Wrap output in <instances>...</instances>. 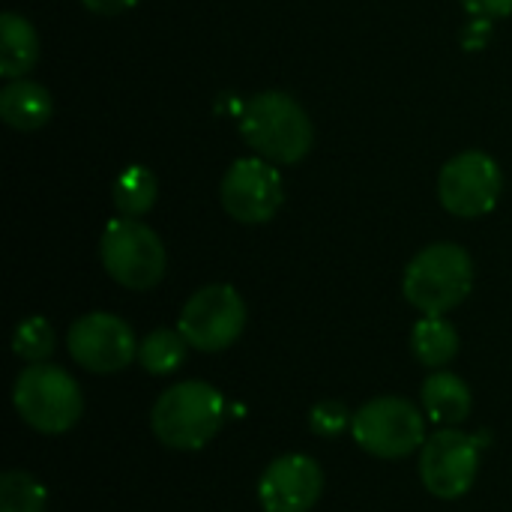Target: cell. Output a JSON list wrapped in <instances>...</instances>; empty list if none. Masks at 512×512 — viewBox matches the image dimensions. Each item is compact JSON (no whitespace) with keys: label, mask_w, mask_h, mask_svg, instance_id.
<instances>
[{"label":"cell","mask_w":512,"mask_h":512,"mask_svg":"<svg viewBox=\"0 0 512 512\" xmlns=\"http://www.w3.org/2000/svg\"><path fill=\"white\" fill-rule=\"evenodd\" d=\"M228 402L222 390L207 381L171 384L150 411V429L168 450H204L225 426Z\"/></svg>","instance_id":"cell-1"},{"label":"cell","mask_w":512,"mask_h":512,"mask_svg":"<svg viewBox=\"0 0 512 512\" xmlns=\"http://www.w3.org/2000/svg\"><path fill=\"white\" fill-rule=\"evenodd\" d=\"M240 135L261 159L273 165L303 162L315 141V129L306 108L282 90L255 93L243 105Z\"/></svg>","instance_id":"cell-2"},{"label":"cell","mask_w":512,"mask_h":512,"mask_svg":"<svg viewBox=\"0 0 512 512\" xmlns=\"http://www.w3.org/2000/svg\"><path fill=\"white\" fill-rule=\"evenodd\" d=\"M474 288V261L456 243H432L417 252L405 270V300L423 315H447L468 300Z\"/></svg>","instance_id":"cell-3"},{"label":"cell","mask_w":512,"mask_h":512,"mask_svg":"<svg viewBox=\"0 0 512 512\" xmlns=\"http://www.w3.org/2000/svg\"><path fill=\"white\" fill-rule=\"evenodd\" d=\"M15 414L39 435L69 432L84 411L78 381L54 363H30L12 384Z\"/></svg>","instance_id":"cell-4"},{"label":"cell","mask_w":512,"mask_h":512,"mask_svg":"<svg viewBox=\"0 0 512 512\" xmlns=\"http://www.w3.org/2000/svg\"><path fill=\"white\" fill-rule=\"evenodd\" d=\"M99 258L105 273L129 291L156 288L168 270V252L159 234L141 219L129 216H117L105 225L99 240Z\"/></svg>","instance_id":"cell-5"},{"label":"cell","mask_w":512,"mask_h":512,"mask_svg":"<svg viewBox=\"0 0 512 512\" xmlns=\"http://www.w3.org/2000/svg\"><path fill=\"white\" fill-rule=\"evenodd\" d=\"M351 435L375 459H405L426 444V417L402 396H375L351 420Z\"/></svg>","instance_id":"cell-6"},{"label":"cell","mask_w":512,"mask_h":512,"mask_svg":"<svg viewBox=\"0 0 512 512\" xmlns=\"http://www.w3.org/2000/svg\"><path fill=\"white\" fill-rule=\"evenodd\" d=\"M480 474V435L444 426L420 450V480L441 501L465 498Z\"/></svg>","instance_id":"cell-7"},{"label":"cell","mask_w":512,"mask_h":512,"mask_svg":"<svg viewBox=\"0 0 512 512\" xmlns=\"http://www.w3.org/2000/svg\"><path fill=\"white\" fill-rule=\"evenodd\" d=\"M246 327V303L231 285H204L195 291L183 309L177 330L186 336L189 348L216 354L231 348Z\"/></svg>","instance_id":"cell-8"},{"label":"cell","mask_w":512,"mask_h":512,"mask_svg":"<svg viewBox=\"0 0 512 512\" xmlns=\"http://www.w3.org/2000/svg\"><path fill=\"white\" fill-rule=\"evenodd\" d=\"M504 192V174L498 162L483 150H465L453 156L438 177V198L447 213L462 219H480L498 207Z\"/></svg>","instance_id":"cell-9"},{"label":"cell","mask_w":512,"mask_h":512,"mask_svg":"<svg viewBox=\"0 0 512 512\" xmlns=\"http://www.w3.org/2000/svg\"><path fill=\"white\" fill-rule=\"evenodd\" d=\"M138 345L141 342L132 327L111 312H87L66 333L69 357L93 375L123 372L132 360H138Z\"/></svg>","instance_id":"cell-10"},{"label":"cell","mask_w":512,"mask_h":512,"mask_svg":"<svg viewBox=\"0 0 512 512\" xmlns=\"http://www.w3.org/2000/svg\"><path fill=\"white\" fill-rule=\"evenodd\" d=\"M219 201L231 219L243 225H264L279 213L285 201L282 174L261 156L237 159L222 177Z\"/></svg>","instance_id":"cell-11"},{"label":"cell","mask_w":512,"mask_h":512,"mask_svg":"<svg viewBox=\"0 0 512 512\" xmlns=\"http://www.w3.org/2000/svg\"><path fill=\"white\" fill-rule=\"evenodd\" d=\"M324 495V471L312 456L288 453L267 465L258 480L264 512H309Z\"/></svg>","instance_id":"cell-12"},{"label":"cell","mask_w":512,"mask_h":512,"mask_svg":"<svg viewBox=\"0 0 512 512\" xmlns=\"http://www.w3.org/2000/svg\"><path fill=\"white\" fill-rule=\"evenodd\" d=\"M420 402H423L426 417L438 426H459L468 420V414L474 408L471 387L456 372H447V369H435L423 381Z\"/></svg>","instance_id":"cell-13"},{"label":"cell","mask_w":512,"mask_h":512,"mask_svg":"<svg viewBox=\"0 0 512 512\" xmlns=\"http://www.w3.org/2000/svg\"><path fill=\"white\" fill-rule=\"evenodd\" d=\"M0 117L18 132L42 129L51 120V93L27 78H12L0 90Z\"/></svg>","instance_id":"cell-14"},{"label":"cell","mask_w":512,"mask_h":512,"mask_svg":"<svg viewBox=\"0 0 512 512\" xmlns=\"http://www.w3.org/2000/svg\"><path fill=\"white\" fill-rule=\"evenodd\" d=\"M39 60V36L18 12L0 15V75L24 78Z\"/></svg>","instance_id":"cell-15"},{"label":"cell","mask_w":512,"mask_h":512,"mask_svg":"<svg viewBox=\"0 0 512 512\" xmlns=\"http://www.w3.org/2000/svg\"><path fill=\"white\" fill-rule=\"evenodd\" d=\"M411 351L426 369H444L459 354V333L444 315H423L411 330Z\"/></svg>","instance_id":"cell-16"},{"label":"cell","mask_w":512,"mask_h":512,"mask_svg":"<svg viewBox=\"0 0 512 512\" xmlns=\"http://www.w3.org/2000/svg\"><path fill=\"white\" fill-rule=\"evenodd\" d=\"M189 354V342L180 330H168V327H156L150 330L141 345H138V363L144 366V372L150 375H171L186 363Z\"/></svg>","instance_id":"cell-17"},{"label":"cell","mask_w":512,"mask_h":512,"mask_svg":"<svg viewBox=\"0 0 512 512\" xmlns=\"http://www.w3.org/2000/svg\"><path fill=\"white\" fill-rule=\"evenodd\" d=\"M156 195H159L156 174L144 165H129L114 180V207L120 210V216L129 219L144 216L156 204Z\"/></svg>","instance_id":"cell-18"},{"label":"cell","mask_w":512,"mask_h":512,"mask_svg":"<svg viewBox=\"0 0 512 512\" xmlns=\"http://www.w3.org/2000/svg\"><path fill=\"white\" fill-rule=\"evenodd\" d=\"M48 492L27 471H6L0 477V512H45Z\"/></svg>","instance_id":"cell-19"},{"label":"cell","mask_w":512,"mask_h":512,"mask_svg":"<svg viewBox=\"0 0 512 512\" xmlns=\"http://www.w3.org/2000/svg\"><path fill=\"white\" fill-rule=\"evenodd\" d=\"M12 351L24 363H48L54 354V330L42 315L24 318L12 333Z\"/></svg>","instance_id":"cell-20"},{"label":"cell","mask_w":512,"mask_h":512,"mask_svg":"<svg viewBox=\"0 0 512 512\" xmlns=\"http://www.w3.org/2000/svg\"><path fill=\"white\" fill-rule=\"evenodd\" d=\"M351 420H354V414L348 411V405L336 402V399H324V402L312 405V411H309V429L321 438L342 435L345 429H351Z\"/></svg>","instance_id":"cell-21"},{"label":"cell","mask_w":512,"mask_h":512,"mask_svg":"<svg viewBox=\"0 0 512 512\" xmlns=\"http://www.w3.org/2000/svg\"><path fill=\"white\" fill-rule=\"evenodd\" d=\"M462 6L474 15V18H507L512 12V0H462Z\"/></svg>","instance_id":"cell-22"},{"label":"cell","mask_w":512,"mask_h":512,"mask_svg":"<svg viewBox=\"0 0 512 512\" xmlns=\"http://www.w3.org/2000/svg\"><path fill=\"white\" fill-rule=\"evenodd\" d=\"M489 33H492V21H489V18H474V21L468 24V30L462 33V42H465L468 51H474V48H483V45H486Z\"/></svg>","instance_id":"cell-23"},{"label":"cell","mask_w":512,"mask_h":512,"mask_svg":"<svg viewBox=\"0 0 512 512\" xmlns=\"http://www.w3.org/2000/svg\"><path fill=\"white\" fill-rule=\"evenodd\" d=\"M81 3L96 15H120V12L132 9L138 0H81Z\"/></svg>","instance_id":"cell-24"}]
</instances>
